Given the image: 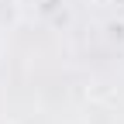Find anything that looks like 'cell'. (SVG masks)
Returning <instances> with one entry per match:
<instances>
[{"label":"cell","mask_w":124,"mask_h":124,"mask_svg":"<svg viewBox=\"0 0 124 124\" xmlns=\"http://www.w3.org/2000/svg\"><path fill=\"white\" fill-rule=\"evenodd\" d=\"M0 52H4V31H0Z\"/></svg>","instance_id":"6da1fadb"}]
</instances>
